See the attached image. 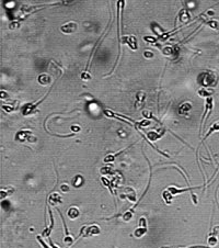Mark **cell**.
I'll list each match as a JSON object with an SVG mask.
<instances>
[{
    "instance_id": "1",
    "label": "cell",
    "mask_w": 219,
    "mask_h": 248,
    "mask_svg": "<svg viewBox=\"0 0 219 248\" xmlns=\"http://www.w3.org/2000/svg\"><path fill=\"white\" fill-rule=\"evenodd\" d=\"M100 233H101V230H100L99 225H95V224H92V225H84V226H82V228L80 230L78 239L83 238V237H90V236L99 235Z\"/></svg>"
},
{
    "instance_id": "2",
    "label": "cell",
    "mask_w": 219,
    "mask_h": 248,
    "mask_svg": "<svg viewBox=\"0 0 219 248\" xmlns=\"http://www.w3.org/2000/svg\"><path fill=\"white\" fill-rule=\"evenodd\" d=\"M15 141H19V142L24 143V142H29V143H35L37 141L35 136L32 135V132L29 130H21L19 131L17 135H15Z\"/></svg>"
},
{
    "instance_id": "3",
    "label": "cell",
    "mask_w": 219,
    "mask_h": 248,
    "mask_svg": "<svg viewBox=\"0 0 219 248\" xmlns=\"http://www.w3.org/2000/svg\"><path fill=\"white\" fill-rule=\"evenodd\" d=\"M216 76L214 73H204L199 76V84L203 87H210V86L216 85Z\"/></svg>"
},
{
    "instance_id": "4",
    "label": "cell",
    "mask_w": 219,
    "mask_h": 248,
    "mask_svg": "<svg viewBox=\"0 0 219 248\" xmlns=\"http://www.w3.org/2000/svg\"><path fill=\"white\" fill-rule=\"evenodd\" d=\"M46 97H47V94H46V96L43 98V99H41L39 101H37V102H35V103H27V104L23 106V108H22V114H23L24 116H29V115L33 114L34 112H35L36 108H37V106H39V103L42 102L43 100L45 99Z\"/></svg>"
},
{
    "instance_id": "5",
    "label": "cell",
    "mask_w": 219,
    "mask_h": 248,
    "mask_svg": "<svg viewBox=\"0 0 219 248\" xmlns=\"http://www.w3.org/2000/svg\"><path fill=\"white\" fill-rule=\"evenodd\" d=\"M120 43H122V44H127L133 51H136L137 47H138V46H137V40H136L135 37H133V35H130V37H123L122 40H120Z\"/></svg>"
},
{
    "instance_id": "6",
    "label": "cell",
    "mask_w": 219,
    "mask_h": 248,
    "mask_svg": "<svg viewBox=\"0 0 219 248\" xmlns=\"http://www.w3.org/2000/svg\"><path fill=\"white\" fill-rule=\"evenodd\" d=\"M48 213H49V218H51V224H49V226H47L45 230L43 231L42 237H49V235H51L52 231H53V228H54V225H55L54 216H53V212H52V210L49 209V208H48Z\"/></svg>"
},
{
    "instance_id": "7",
    "label": "cell",
    "mask_w": 219,
    "mask_h": 248,
    "mask_svg": "<svg viewBox=\"0 0 219 248\" xmlns=\"http://www.w3.org/2000/svg\"><path fill=\"white\" fill-rule=\"evenodd\" d=\"M48 203L53 206H56L58 205V204H61V203H63V198H61V196H60L58 192H54V193H52L51 196L48 197Z\"/></svg>"
},
{
    "instance_id": "8",
    "label": "cell",
    "mask_w": 219,
    "mask_h": 248,
    "mask_svg": "<svg viewBox=\"0 0 219 248\" xmlns=\"http://www.w3.org/2000/svg\"><path fill=\"white\" fill-rule=\"evenodd\" d=\"M77 27H78V25H77V23H75V22H67L66 24L61 25L60 31H61L63 33L70 34L72 33V32H75V31L77 30Z\"/></svg>"
},
{
    "instance_id": "9",
    "label": "cell",
    "mask_w": 219,
    "mask_h": 248,
    "mask_svg": "<svg viewBox=\"0 0 219 248\" xmlns=\"http://www.w3.org/2000/svg\"><path fill=\"white\" fill-rule=\"evenodd\" d=\"M146 101V94L144 91H139L137 96H136V102H135V108L136 109H141L145 104Z\"/></svg>"
},
{
    "instance_id": "10",
    "label": "cell",
    "mask_w": 219,
    "mask_h": 248,
    "mask_svg": "<svg viewBox=\"0 0 219 248\" xmlns=\"http://www.w3.org/2000/svg\"><path fill=\"white\" fill-rule=\"evenodd\" d=\"M147 134V139H148V142H156V141H158L159 138H161L163 135H164V130H162L161 132H148V133H146ZM150 144V143H149ZM151 145V144H150Z\"/></svg>"
},
{
    "instance_id": "11",
    "label": "cell",
    "mask_w": 219,
    "mask_h": 248,
    "mask_svg": "<svg viewBox=\"0 0 219 248\" xmlns=\"http://www.w3.org/2000/svg\"><path fill=\"white\" fill-rule=\"evenodd\" d=\"M124 191H125V193H122L120 198H122V199H125V198H127V199L130 200L132 202H135V201H136V193H135V191L133 190L132 188H125V189H124Z\"/></svg>"
},
{
    "instance_id": "12",
    "label": "cell",
    "mask_w": 219,
    "mask_h": 248,
    "mask_svg": "<svg viewBox=\"0 0 219 248\" xmlns=\"http://www.w3.org/2000/svg\"><path fill=\"white\" fill-rule=\"evenodd\" d=\"M79 215H80V211H79V209L78 208H76V206H71V208L68 209V211H67V216H68L70 220H76V218H78Z\"/></svg>"
},
{
    "instance_id": "13",
    "label": "cell",
    "mask_w": 219,
    "mask_h": 248,
    "mask_svg": "<svg viewBox=\"0 0 219 248\" xmlns=\"http://www.w3.org/2000/svg\"><path fill=\"white\" fill-rule=\"evenodd\" d=\"M14 193V188L13 187H7V188H2L0 190V198L1 199H5L7 197H10L12 194Z\"/></svg>"
},
{
    "instance_id": "14",
    "label": "cell",
    "mask_w": 219,
    "mask_h": 248,
    "mask_svg": "<svg viewBox=\"0 0 219 248\" xmlns=\"http://www.w3.org/2000/svg\"><path fill=\"white\" fill-rule=\"evenodd\" d=\"M148 232V227H140L139 226L138 228H136L135 231H134V233H133V236L135 237V238H141L144 235H146Z\"/></svg>"
},
{
    "instance_id": "15",
    "label": "cell",
    "mask_w": 219,
    "mask_h": 248,
    "mask_svg": "<svg viewBox=\"0 0 219 248\" xmlns=\"http://www.w3.org/2000/svg\"><path fill=\"white\" fill-rule=\"evenodd\" d=\"M83 183V178H82V176L81 175H76L74 178H72L71 180V185L72 187L75 188H79L81 187V185Z\"/></svg>"
},
{
    "instance_id": "16",
    "label": "cell",
    "mask_w": 219,
    "mask_h": 248,
    "mask_svg": "<svg viewBox=\"0 0 219 248\" xmlns=\"http://www.w3.org/2000/svg\"><path fill=\"white\" fill-rule=\"evenodd\" d=\"M177 19L180 20L182 23H184V22H187L191 19V15H189V11L187 10H182L180 13H179V17H177Z\"/></svg>"
},
{
    "instance_id": "17",
    "label": "cell",
    "mask_w": 219,
    "mask_h": 248,
    "mask_svg": "<svg viewBox=\"0 0 219 248\" xmlns=\"http://www.w3.org/2000/svg\"><path fill=\"white\" fill-rule=\"evenodd\" d=\"M37 80H39V82L41 84V85H44V86L51 84V81H52L51 77H49L47 74H42V75H39Z\"/></svg>"
},
{
    "instance_id": "18",
    "label": "cell",
    "mask_w": 219,
    "mask_h": 248,
    "mask_svg": "<svg viewBox=\"0 0 219 248\" xmlns=\"http://www.w3.org/2000/svg\"><path fill=\"white\" fill-rule=\"evenodd\" d=\"M214 91L211 90V89H205V88H202V89H199V90L197 91L198 96H201V97L203 98H209L211 94H213Z\"/></svg>"
},
{
    "instance_id": "19",
    "label": "cell",
    "mask_w": 219,
    "mask_h": 248,
    "mask_svg": "<svg viewBox=\"0 0 219 248\" xmlns=\"http://www.w3.org/2000/svg\"><path fill=\"white\" fill-rule=\"evenodd\" d=\"M191 109H192V104L189 102L182 103L180 106V109H179V113H180V114H185L186 112L189 111Z\"/></svg>"
},
{
    "instance_id": "20",
    "label": "cell",
    "mask_w": 219,
    "mask_h": 248,
    "mask_svg": "<svg viewBox=\"0 0 219 248\" xmlns=\"http://www.w3.org/2000/svg\"><path fill=\"white\" fill-rule=\"evenodd\" d=\"M162 53L165 56H171V55H175V47H172V46H164L162 49Z\"/></svg>"
},
{
    "instance_id": "21",
    "label": "cell",
    "mask_w": 219,
    "mask_h": 248,
    "mask_svg": "<svg viewBox=\"0 0 219 248\" xmlns=\"http://www.w3.org/2000/svg\"><path fill=\"white\" fill-rule=\"evenodd\" d=\"M124 151H125V149H124ZM124 151H118V153H117V154H108V155H106V156H105L104 157V159H103V161H104V163H112V161H114V159L115 158H116V156H118V155L120 154V153H123Z\"/></svg>"
},
{
    "instance_id": "22",
    "label": "cell",
    "mask_w": 219,
    "mask_h": 248,
    "mask_svg": "<svg viewBox=\"0 0 219 248\" xmlns=\"http://www.w3.org/2000/svg\"><path fill=\"white\" fill-rule=\"evenodd\" d=\"M216 131H219V122H216V123H214L213 125H211V127L209 129V131L207 132V134L205 135V137H204V139L205 138H207L209 135H211V134L214 133V132H216Z\"/></svg>"
},
{
    "instance_id": "23",
    "label": "cell",
    "mask_w": 219,
    "mask_h": 248,
    "mask_svg": "<svg viewBox=\"0 0 219 248\" xmlns=\"http://www.w3.org/2000/svg\"><path fill=\"white\" fill-rule=\"evenodd\" d=\"M207 24L214 30H219V22L216 21V20H210V21L207 22Z\"/></svg>"
},
{
    "instance_id": "24",
    "label": "cell",
    "mask_w": 219,
    "mask_h": 248,
    "mask_svg": "<svg viewBox=\"0 0 219 248\" xmlns=\"http://www.w3.org/2000/svg\"><path fill=\"white\" fill-rule=\"evenodd\" d=\"M101 181H102V183L105 186V187L108 188V189L111 190L112 193H114V191L112 190V188H111V182H110V180H108V178H105V177H102V178H101Z\"/></svg>"
},
{
    "instance_id": "25",
    "label": "cell",
    "mask_w": 219,
    "mask_h": 248,
    "mask_svg": "<svg viewBox=\"0 0 219 248\" xmlns=\"http://www.w3.org/2000/svg\"><path fill=\"white\" fill-rule=\"evenodd\" d=\"M158 39L159 37H148V35H146V37H144V40L146 41V42L148 43H151V44H156L157 41H158Z\"/></svg>"
},
{
    "instance_id": "26",
    "label": "cell",
    "mask_w": 219,
    "mask_h": 248,
    "mask_svg": "<svg viewBox=\"0 0 219 248\" xmlns=\"http://www.w3.org/2000/svg\"><path fill=\"white\" fill-rule=\"evenodd\" d=\"M217 243H218V240H217L216 237H215V236L210 235V237L208 238V244H209L210 247H214V246H216Z\"/></svg>"
},
{
    "instance_id": "27",
    "label": "cell",
    "mask_w": 219,
    "mask_h": 248,
    "mask_svg": "<svg viewBox=\"0 0 219 248\" xmlns=\"http://www.w3.org/2000/svg\"><path fill=\"white\" fill-rule=\"evenodd\" d=\"M36 238H37V240H39V244H41V245H42L44 248H52V246H51V247H49V246H48L47 244H46V243L44 242V239L42 238V235H37V236H36Z\"/></svg>"
},
{
    "instance_id": "28",
    "label": "cell",
    "mask_w": 219,
    "mask_h": 248,
    "mask_svg": "<svg viewBox=\"0 0 219 248\" xmlns=\"http://www.w3.org/2000/svg\"><path fill=\"white\" fill-rule=\"evenodd\" d=\"M103 113H104L108 118H116V114H115L114 112L113 111H111V110H104L103 111Z\"/></svg>"
},
{
    "instance_id": "29",
    "label": "cell",
    "mask_w": 219,
    "mask_h": 248,
    "mask_svg": "<svg viewBox=\"0 0 219 248\" xmlns=\"http://www.w3.org/2000/svg\"><path fill=\"white\" fill-rule=\"evenodd\" d=\"M112 173V169L110 167H103L101 168V173L102 175H108V173Z\"/></svg>"
},
{
    "instance_id": "30",
    "label": "cell",
    "mask_w": 219,
    "mask_h": 248,
    "mask_svg": "<svg viewBox=\"0 0 219 248\" xmlns=\"http://www.w3.org/2000/svg\"><path fill=\"white\" fill-rule=\"evenodd\" d=\"M139 226L140 227H147V218H140V220H139Z\"/></svg>"
},
{
    "instance_id": "31",
    "label": "cell",
    "mask_w": 219,
    "mask_h": 248,
    "mask_svg": "<svg viewBox=\"0 0 219 248\" xmlns=\"http://www.w3.org/2000/svg\"><path fill=\"white\" fill-rule=\"evenodd\" d=\"M60 190L63 191V192H68L70 190V187L67 183H63V185L60 186Z\"/></svg>"
},
{
    "instance_id": "32",
    "label": "cell",
    "mask_w": 219,
    "mask_h": 248,
    "mask_svg": "<svg viewBox=\"0 0 219 248\" xmlns=\"http://www.w3.org/2000/svg\"><path fill=\"white\" fill-rule=\"evenodd\" d=\"M90 78H91L90 74L87 73V72H84V73L81 74V79H83V80H89Z\"/></svg>"
},
{
    "instance_id": "33",
    "label": "cell",
    "mask_w": 219,
    "mask_h": 248,
    "mask_svg": "<svg viewBox=\"0 0 219 248\" xmlns=\"http://www.w3.org/2000/svg\"><path fill=\"white\" fill-rule=\"evenodd\" d=\"M2 109L5 110V111H7V112H12L13 110L15 109V108H13L12 106H6V104H3Z\"/></svg>"
},
{
    "instance_id": "34",
    "label": "cell",
    "mask_w": 219,
    "mask_h": 248,
    "mask_svg": "<svg viewBox=\"0 0 219 248\" xmlns=\"http://www.w3.org/2000/svg\"><path fill=\"white\" fill-rule=\"evenodd\" d=\"M144 56L146 58H152L153 57V53L150 51H145L144 52Z\"/></svg>"
},
{
    "instance_id": "35",
    "label": "cell",
    "mask_w": 219,
    "mask_h": 248,
    "mask_svg": "<svg viewBox=\"0 0 219 248\" xmlns=\"http://www.w3.org/2000/svg\"><path fill=\"white\" fill-rule=\"evenodd\" d=\"M142 115H144L145 118H147L148 120H149V119H151V118H152V114H151L150 112H148V111H144V112H142Z\"/></svg>"
},
{
    "instance_id": "36",
    "label": "cell",
    "mask_w": 219,
    "mask_h": 248,
    "mask_svg": "<svg viewBox=\"0 0 219 248\" xmlns=\"http://www.w3.org/2000/svg\"><path fill=\"white\" fill-rule=\"evenodd\" d=\"M185 248H209V247H206V246L197 245V246H189V247H185Z\"/></svg>"
},
{
    "instance_id": "37",
    "label": "cell",
    "mask_w": 219,
    "mask_h": 248,
    "mask_svg": "<svg viewBox=\"0 0 219 248\" xmlns=\"http://www.w3.org/2000/svg\"><path fill=\"white\" fill-rule=\"evenodd\" d=\"M72 131H75V132H78V131H80V126H76V125H72Z\"/></svg>"
}]
</instances>
